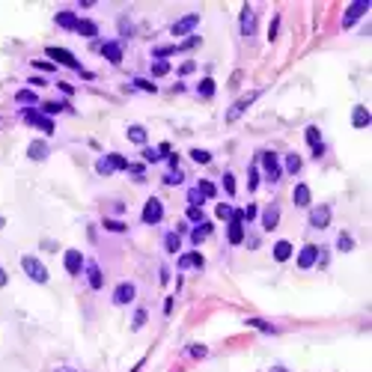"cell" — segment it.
Returning a JSON list of instances; mask_svg holds the SVG:
<instances>
[{"label":"cell","instance_id":"cell-1","mask_svg":"<svg viewBox=\"0 0 372 372\" xmlns=\"http://www.w3.org/2000/svg\"><path fill=\"white\" fill-rule=\"evenodd\" d=\"M21 268H24V274L33 280V283H48V268L36 259L33 253H27V256H21Z\"/></svg>","mask_w":372,"mask_h":372},{"label":"cell","instance_id":"cell-2","mask_svg":"<svg viewBox=\"0 0 372 372\" xmlns=\"http://www.w3.org/2000/svg\"><path fill=\"white\" fill-rule=\"evenodd\" d=\"M259 164L265 170V179H268L271 185H277L280 182V176H283V167H280V158L274 152H259Z\"/></svg>","mask_w":372,"mask_h":372},{"label":"cell","instance_id":"cell-3","mask_svg":"<svg viewBox=\"0 0 372 372\" xmlns=\"http://www.w3.org/2000/svg\"><path fill=\"white\" fill-rule=\"evenodd\" d=\"M140 220H143L146 226L161 223V220H164V203H161L158 197H149V200H146V205H143V215H140Z\"/></svg>","mask_w":372,"mask_h":372},{"label":"cell","instance_id":"cell-4","mask_svg":"<svg viewBox=\"0 0 372 372\" xmlns=\"http://www.w3.org/2000/svg\"><path fill=\"white\" fill-rule=\"evenodd\" d=\"M45 54H48V57L54 60V66L60 63V66H68V68H78V72H81V63H78V57L68 51V48H57V45H48V48H45Z\"/></svg>","mask_w":372,"mask_h":372},{"label":"cell","instance_id":"cell-5","mask_svg":"<svg viewBox=\"0 0 372 372\" xmlns=\"http://www.w3.org/2000/svg\"><path fill=\"white\" fill-rule=\"evenodd\" d=\"M197 27H200V12H188V15H182L179 21H173L170 33L173 36H191Z\"/></svg>","mask_w":372,"mask_h":372},{"label":"cell","instance_id":"cell-6","mask_svg":"<svg viewBox=\"0 0 372 372\" xmlns=\"http://www.w3.org/2000/svg\"><path fill=\"white\" fill-rule=\"evenodd\" d=\"M372 9V3L369 0H357V3H352L348 9H345V15H342V27H352L357 18H363L366 12Z\"/></svg>","mask_w":372,"mask_h":372},{"label":"cell","instance_id":"cell-7","mask_svg":"<svg viewBox=\"0 0 372 372\" xmlns=\"http://www.w3.org/2000/svg\"><path fill=\"white\" fill-rule=\"evenodd\" d=\"M256 96H259V92H247V96H241V99H238V102L229 107V110H226V122H236V119L256 102Z\"/></svg>","mask_w":372,"mask_h":372},{"label":"cell","instance_id":"cell-8","mask_svg":"<svg viewBox=\"0 0 372 372\" xmlns=\"http://www.w3.org/2000/svg\"><path fill=\"white\" fill-rule=\"evenodd\" d=\"M176 265H179V268L182 271H188V268H205V259H203V253H200V250H188V253H182L179 256V259H176Z\"/></svg>","mask_w":372,"mask_h":372},{"label":"cell","instance_id":"cell-9","mask_svg":"<svg viewBox=\"0 0 372 372\" xmlns=\"http://www.w3.org/2000/svg\"><path fill=\"white\" fill-rule=\"evenodd\" d=\"M256 33V12H253V6H241V36L244 39H250V36Z\"/></svg>","mask_w":372,"mask_h":372},{"label":"cell","instance_id":"cell-10","mask_svg":"<svg viewBox=\"0 0 372 372\" xmlns=\"http://www.w3.org/2000/svg\"><path fill=\"white\" fill-rule=\"evenodd\" d=\"M134 295H137L134 283H119V286L113 289V304H117V307L131 304V301H134Z\"/></svg>","mask_w":372,"mask_h":372},{"label":"cell","instance_id":"cell-11","mask_svg":"<svg viewBox=\"0 0 372 372\" xmlns=\"http://www.w3.org/2000/svg\"><path fill=\"white\" fill-rule=\"evenodd\" d=\"M304 137H307V143H310V149H313V158L319 161L321 155H324V143H321V131L316 128V125H310L304 131Z\"/></svg>","mask_w":372,"mask_h":372},{"label":"cell","instance_id":"cell-12","mask_svg":"<svg viewBox=\"0 0 372 372\" xmlns=\"http://www.w3.org/2000/svg\"><path fill=\"white\" fill-rule=\"evenodd\" d=\"M328 223H331V208L328 205H316L310 212V226L313 229H328Z\"/></svg>","mask_w":372,"mask_h":372},{"label":"cell","instance_id":"cell-13","mask_svg":"<svg viewBox=\"0 0 372 372\" xmlns=\"http://www.w3.org/2000/svg\"><path fill=\"white\" fill-rule=\"evenodd\" d=\"M244 238H247V226H244L241 220L232 218L229 223H226V241H229V244H241Z\"/></svg>","mask_w":372,"mask_h":372},{"label":"cell","instance_id":"cell-14","mask_svg":"<svg viewBox=\"0 0 372 372\" xmlns=\"http://www.w3.org/2000/svg\"><path fill=\"white\" fill-rule=\"evenodd\" d=\"M24 119H27L30 125H36L39 131H45V134H54V122H51L48 117H42L39 110H27V113H24Z\"/></svg>","mask_w":372,"mask_h":372},{"label":"cell","instance_id":"cell-15","mask_svg":"<svg viewBox=\"0 0 372 372\" xmlns=\"http://www.w3.org/2000/svg\"><path fill=\"white\" fill-rule=\"evenodd\" d=\"M292 200H295V205H298V208H310V203H313L310 185H307V182H298V185H295V191H292Z\"/></svg>","mask_w":372,"mask_h":372},{"label":"cell","instance_id":"cell-16","mask_svg":"<svg viewBox=\"0 0 372 372\" xmlns=\"http://www.w3.org/2000/svg\"><path fill=\"white\" fill-rule=\"evenodd\" d=\"M316 253H319V247L316 244H304L301 247V253H298V268H313L316 265Z\"/></svg>","mask_w":372,"mask_h":372},{"label":"cell","instance_id":"cell-17","mask_svg":"<svg viewBox=\"0 0 372 372\" xmlns=\"http://www.w3.org/2000/svg\"><path fill=\"white\" fill-rule=\"evenodd\" d=\"M102 57L107 60V63L119 66V63H122V45H119V42H104V45H102Z\"/></svg>","mask_w":372,"mask_h":372},{"label":"cell","instance_id":"cell-18","mask_svg":"<svg viewBox=\"0 0 372 372\" xmlns=\"http://www.w3.org/2000/svg\"><path fill=\"white\" fill-rule=\"evenodd\" d=\"M86 280H89V289H92V292H99V289L104 286V274L96 262H86Z\"/></svg>","mask_w":372,"mask_h":372},{"label":"cell","instance_id":"cell-19","mask_svg":"<svg viewBox=\"0 0 372 372\" xmlns=\"http://www.w3.org/2000/svg\"><path fill=\"white\" fill-rule=\"evenodd\" d=\"M369 122H372L369 110H366L363 104H355V107H352V125H355V128H369Z\"/></svg>","mask_w":372,"mask_h":372},{"label":"cell","instance_id":"cell-20","mask_svg":"<svg viewBox=\"0 0 372 372\" xmlns=\"http://www.w3.org/2000/svg\"><path fill=\"white\" fill-rule=\"evenodd\" d=\"M84 268V253L81 250H66V271L75 277V274H81Z\"/></svg>","mask_w":372,"mask_h":372},{"label":"cell","instance_id":"cell-21","mask_svg":"<svg viewBox=\"0 0 372 372\" xmlns=\"http://www.w3.org/2000/svg\"><path fill=\"white\" fill-rule=\"evenodd\" d=\"M75 33H81L84 39H96V36H99V24H96V21H89V18H78Z\"/></svg>","mask_w":372,"mask_h":372},{"label":"cell","instance_id":"cell-22","mask_svg":"<svg viewBox=\"0 0 372 372\" xmlns=\"http://www.w3.org/2000/svg\"><path fill=\"white\" fill-rule=\"evenodd\" d=\"M277 223H280V208H277V205H268V208L262 212V229L271 232V229H277Z\"/></svg>","mask_w":372,"mask_h":372},{"label":"cell","instance_id":"cell-23","mask_svg":"<svg viewBox=\"0 0 372 372\" xmlns=\"http://www.w3.org/2000/svg\"><path fill=\"white\" fill-rule=\"evenodd\" d=\"M48 152H51V149H48V143H45V140H33V143L27 146L30 161H45V158H48Z\"/></svg>","mask_w":372,"mask_h":372},{"label":"cell","instance_id":"cell-24","mask_svg":"<svg viewBox=\"0 0 372 372\" xmlns=\"http://www.w3.org/2000/svg\"><path fill=\"white\" fill-rule=\"evenodd\" d=\"M57 27H63V30H75V24H78V12H72V9H63V12H57Z\"/></svg>","mask_w":372,"mask_h":372},{"label":"cell","instance_id":"cell-25","mask_svg":"<svg viewBox=\"0 0 372 372\" xmlns=\"http://www.w3.org/2000/svg\"><path fill=\"white\" fill-rule=\"evenodd\" d=\"M292 250H295V247L289 244L286 238H280V241H277V244L271 247V253H274V259H277V262H286L289 256H292Z\"/></svg>","mask_w":372,"mask_h":372},{"label":"cell","instance_id":"cell-26","mask_svg":"<svg viewBox=\"0 0 372 372\" xmlns=\"http://www.w3.org/2000/svg\"><path fill=\"white\" fill-rule=\"evenodd\" d=\"M208 232H212V223H208V220H203V223H200V226L191 232V241H194V247H200L205 238H208Z\"/></svg>","mask_w":372,"mask_h":372},{"label":"cell","instance_id":"cell-27","mask_svg":"<svg viewBox=\"0 0 372 372\" xmlns=\"http://www.w3.org/2000/svg\"><path fill=\"white\" fill-rule=\"evenodd\" d=\"M125 134H128V140H131V143H137V146H146V128H143V125H128V131H125Z\"/></svg>","mask_w":372,"mask_h":372},{"label":"cell","instance_id":"cell-28","mask_svg":"<svg viewBox=\"0 0 372 372\" xmlns=\"http://www.w3.org/2000/svg\"><path fill=\"white\" fill-rule=\"evenodd\" d=\"M197 194H200V197H203V200H215V197H218V191H215V185H212V182H205V179H200V182H197Z\"/></svg>","mask_w":372,"mask_h":372},{"label":"cell","instance_id":"cell-29","mask_svg":"<svg viewBox=\"0 0 372 372\" xmlns=\"http://www.w3.org/2000/svg\"><path fill=\"white\" fill-rule=\"evenodd\" d=\"M15 102L18 104H39V96H36V89L27 86V89H18L15 92Z\"/></svg>","mask_w":372,"mask_h":372},{"label":"cell","instance_id":"cell-30","mask_svg":"<svg viewBox=\"0 0 372 372\" xmlns=\"http://www.w3.org/2000/svg\"><path fill=\"white\" fill-rule=\"evenodd\" d=\"M66 107H68L66 102H45V104H42V117H48V119H51L54 113H63Z\"/></svg>","mask_w":372,"mask_h":372},{"label":"cell","instance_id":"cell-31","mask_svg":"<svg viewBox=\"0 0 372 372\" xmlns=\"http://www.w3.org/2000/svg\"><path fill=\"white\" fill-rule=\"evenodd\" d=\"M256 215H259V208H256V205H244V208H238V212H236V220H241V223H250Z\"/></svg>","mask_w":372,"mask_h":372},{"label":"cell","instance_id":"cell-32","mask_svg":"<svg viewBox=\"0 0 372 372\" xmlns=\"http://www.w3.org/2000/svg\"><path fill=\"white\" fill-rule=\"evenodd\" d=\"M197 96L212 99V96H215V81H212V78H203V81H200V86H197Z\"/></svg>","mask_w":372,"mask_h":372},{"label":"cell","instance_id":"cell-33","mask_svg":"<svg viewBox=\"0 0 372 372\" xmlns=\"http://www.w3.org/2000/svg\"><path fill=\"white\" fill-rule=\"evenodd\" d=\"M164 247H167L170 253L182 250V238H179V232H167V238H164Z\"/></svg>","mask_w":372,"mask_h":372},{"label":"cell","instance_id":"cell-34","mask_svg":"<svg viewBox=\"0 0 372 372\" xmlns=\"http://www.w3.org/2000/svg\"><path fill=\"white\" fill-rule=\"evenodd\" d=\"M286 170L295 176V173H301V155L298 152H289L286 155Z\"/></svg>","mask_w":372,"mask_h":372},{"label":"cell","instance_id":"cell-35","mask_svg":"<svg viewBox=\"0 0 372 372\" xmlns=\"http://www.w3.org/2000/svg\"><path fill=\"white\" fill-rule=\"evenodd\" d=\"M215 215H218L220 220H232V218H236V208H232L229 203H218V208H215Z\"/></svg>","mask_w":372,"mask_h":372},{"label":"cell","instance_id":"cell-36","mask_svg":"<svg viewBox=\"0 0 372 372\" xmlns=\"http://www.w3.org/2000/svg\"><path fill=\"white\" fill-rule=\"evenodd\" d=\"M188 155H191V161H197V164H203V167L212 164V152H205V149H191Z\"/></svg>","mask_w":372,"mask_h":372},{"label":"cell","instance_id":"cell-37","mask_svg":"<svg viewBox=\"0 0 372 372\" xmlns=\"http://www.w3.org/2000/svg\"><path fill=\"white\" fill-rule=\"evenodd\" d=\"M337 247L342 250V253H348V250L355 247V238L348 236V232H339V236H337Z\"/></svg>","mask_w":372,"mask_h":372},{"label":"cell","instance_id":"cell-38","mask_svg":"<svg viewBox=\"0 0 372 372\" xmlns=\"http://www.w3.org/2000/svg\"><path fill=\"white\" fill-rule=\"evenodd\" d=\"M170 75V63L167 60H152V78H164Z\"/></svg>","mask_w":372,"mask_h":372},{"label":"cell","instance_id":"cell-39","mask_svg":"<svg viewBox=\"0 0 372 372\" xmlns=\"http://www.w3.org/2000/svg\"><path fill=\"white\" fill-rule=\"evenodd\" d=\"M107 161H110V167H113V170H128V164H131L128 158H122V155H117V152L107 155Z\"/></svg>","mask_w":372,"mask_h":372},{"label":"cell","instance_id":"cell-40","mask_svg":"<svg viewBox=\"0 0 372 372\" xmlns=\"http://www.w3.org/2000/svg\"><path fill=\"white\" fill-rule=\"evenodd\" d=\"M96 173H99V176H110V173H113V167H110V161H107V155L96 161Z\"/></svg>","mask_w":372,"mask_h":372},{"label":"cell","instance_id":"cell-41","mask_svg":"<svg viewBox=\"0 0 372 372\" xmlns=\"http://www.w3.org/2000/svg\"><path fill=\"white\" fill-rule=\"evenodd\" d=\"M131 84H134L137 89H143V92H158V86H155L152 81H146V78H134Z\"/></svg>","mask_w":372,"mask_h":372},{"label":"cell","instance_id":"cell-42","mask_svg":"<svg viewBox=\"0 0 372 372\" xmlns=\"http://www.w3.org/2000/svg\"><path fill=\"white\" fill-rule=\"evenodd\" d=\"M188 220H191V223H203V220H205L203 208H197V205H188Z\"/></svg>","mask_w":372,"mask_h":372},{"label":"cell","instance_id":"cell-43","mask_svg":"<svg viewBox=\"0 0 372 372\" xmlns=\"http://www.w3.org/2000/svg\"><path fill=\"white\" fill-rule=\"evenodd\" d=\"M161 158H164V155L158 152V149H149V146L143 149V161H146V164H158Z\"/></svg>","mask_w":372,"mask_h":372},{"label":"cell","instance_id":"cell-44","mask_svg":"<svg viewBox=\"0 0 372 372\" xmlns=\"http://www.w3.org/2000/svg\"><path fill=\"white\" fill-rule=\"evenodd\" d=\"M104 229H107V232H125L128 226H125L122 220H107V218H104Z\"/></svg>","mask_w":372,"mask_h":372},{"label":"cell","instance_id":"cell-45","mask_svg":"<svg viewBox=\"0 0 372 372\" xmlns=\"http://www.w3.org/2000/svg\"><path fill=\"white\" fill-rule=\"evenodd\" d=\"M182 179H185V176H182V173H179V167H176L173 173H167V176H164V185H182Z\"/></svg>","mask_w":372,"mask_h":372},{"label":"cell","instance_id":"cell-46","mask_svg":"<svg viewBox=\"0 0 372 372\" xmlns=\"http://www.w3.org/2000/svg\"><path fill=\"white\" fill-rule=\"evenodd\" d=\"M223 188H226V194H229V197L236 194V176H232V173H223Z\"/></svg>","mask_w":372,"mask_h":372},{"label":"cell","instance_id":"cell-47","mask_svg":"<svg viewBox=\"0 0 372 372\" xmlns=\"http://www.w3.org/2000/svg\"><path fill=\"white\" fill-rule=\"evenodd\" d=\"M188 203L191 205H197V208H203V197H200V194H197V188H191V191H188Z\"/></svg>","mask_w":372,"mask_h":372},{"label":"cell","instance_id":"cell-48","mask_svg":"<svg viewBox=\"0 0 372 372\" xmlns=\"http://www.w3.org/2000/svg\"><path fill=\"white\" fill-rule=\"evenodd\" d=\"M247 188H250V191H256V188H259V167H250V179H247Z\"/></svg>","mask_w":372,"mask_h":372},{"label":"cell","instance_id":"cell-49","mask_svg":"<svg viewBox=\"0 0 372 372\" xmlns=\"http://www.w3.org/2000/svg\"><path fill=\"white\" fill-rule=\"evenodd\" d=\"M143 324H146V310H137V313H134V321H131V328H134V331H140Z\"/></svg>","mask_w":372,"mask_h":372},{"label":"cell","instance_id":"cell-50","mask_svg":"<svg viewBox=\"0 0 372 372\" xmlns=\"http://www.w3.org/2000/svg\"><path fill=\"white\" fill-rule=\"evenodd\" d=\"M247 324H250V328H259V331H274V328H271V324H265L262 319H247Z\"/></svg>","mask_w":372,"mask_h":372},{"label":"cell","instance_id":"cell-51","mask_svg":"<svg viewBox=\"0 0 372 372\" xmlns=\"http://www.w3.org/2000/svg\"><path fill=\"white\" fill-rule=\"evenodd\" d=\"M194 68H197V63H194V60H188V63H182V68H179V75H191Z\"/></svg>","mask_w":372,"mask_h":372},{"label":"cell","instance_id":"cell-52","mask_svg":"<svg viewBox=\"0 0 372 372\" xmlns=\"http://www.w3.org/2000/svg\"><path fill=\"white\" fill-rule=\"evenodd\" d=\"M191 355H194V357H205V355H208V348H205V345H194V348H191Z\"/></svg>","mask_w":372,"mask_h":372},{"label":"cell","instance_id":"cell-53","mask_svg":"<svg viewBox=\"0 0 372 372\" xmlns=\"http://www.w3.org/2000/svg\"><path fill=\"white\" fill-rule=\"evenodd\" d=\"M33 86H48V81H45V78H30V89H33Z\"/></svg>","mask_w":372,"mask_h":372},{"label":"cell","instance_id":"cell-54","mask_svg":"<svg viewBox=\"0 0 372 372\" xmlns=\"http://www.w3.org/2000/svg\"><path fill=\"white\" fill-rule=\"evenodd\" d=\"M6 283H9V274H6V271H3V265H0V289L6 286Z\"/></svg>","mask_w":372,"mask_h":372},{"label":"cell","instance_id":"cell-55","mask_svg":"<svg viewBox=\"0 0 372 372\" xmlns=\"http://www.w3.org/2000/svg\"><path fill=\"white\" fill-rule=\"evenodd\" d=\"M33 66H36V68H42V72H48V68H54V66H51V63H42V60H36Z\"/></svg>","mask_w":372,"mask_h":372},{"label":"cell","instance_id":"cell-56","mask_svg":"<svg viewBox=\"0 0 372 372\" xmlns=\"http://www.w3.org/2000/svg\"><path fill=\"white\" fill-rule=\"evenodd\" d=\"M268 372H289V369H283V366H274V369H268Z\"/></svg>","mask_w":372,"mask_h":372},{"label":"cell","instance_id":"cell-57","mask_svg":"<svg viewBox=\"0 0 372 372\" xmlns=\"http://www.w3.org/2000/svg\"><path fill=\"white\" fill-rule=\"evenodd\" d=\"M3 226H6V218H0V229H3Z\"/></svg>","mask_w":372,"mask_h":372},{"label":"cell","instance_id":"cell-58","mask_svg":"<svg viewBox=\"0 0 372 372\" xmlns=\"http://www.w3.org/2000/svg\"><path fill=\"white\" fill-rule=\"evenodd\" d=\"M57 372H75V369H57Z\"/></svg>","mask_w":372,"mask_h":372}]
</instances>
